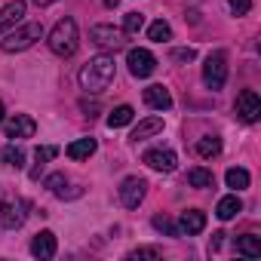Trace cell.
Returning <instances> with one entry per match:
<instances>
[{
    "label": "cell",
    "instance_id": "cell-30",
    "mask_svg": "<svg viewBox=\"0 0 261 261\" xmlns=\"http://www.w3.org/2000/svg\"><path fill=\"white\" fill-rule=\"evenodd\" d=\"M65 185H68V178H65L62 172H56V175H49V178H46V188H49L53 194H62V191H65Z\"/></svg>",
    "mask_w": 261,
    "mask_h": 261
},
{
    "label": "cell",
    "instance_id": "cell-5",
    "mask_svg": "<svg viewBox=\"0 0 261 261\" xmlns=\"http://www.w3.org/2000/svg\"><path fill=\"white\" fill-rule=\"evenodd\" d=\"M89 37H92V43L101 46V49H123V46H126L123 28H114V25H92V28H89Z\"/></svg>",
    "mask_w": 261,
    "mask_h": 261
},
{
    "label": "cell",
    "instance_id": "cell-7",
    "mask_svg": "<svg viewBox=\"0 0 261 261\" xmlns=\"http://www.w3.org/2000/svg\"><path fill=\"white\" fill-rule=\"evenodd\" d=\"M126 65H129V71H133V77H139V80H145V77H151L157 71V59L151 56V49H142V46L129 49Z\"/></svg>",
    "mask_w": 261,
    "mask_h": 261
},
{
    "label": "cell",
    "instance_id": "cell-2",
    "mask_svg": "<svg viewBox=\"0 0 261 261\" xmlns=\"http://www.w3.org/2000/svg\"><path fill=\"white\" fill-rule=\"evenodd\" d=\"M49 49L56 53V56H62V59H71L74 53H77V22L74 19H62V22H56V28L49 31Z\"/></svg>",
    "mask_w": 261,
    "mask_h": 261
},
{
    "label": "cell",
    "instance_id": "cell-11",
    "mask_svg": "<svg viewBox=\"0 0 261 261\" xmlns=\"http://www.w3.org/2000/svg\"><path fill=\"white\" fill-rule=\"evenodd\" d=\"M25 0H10V4L0 10V34H7L10 28H16L22 19H25Z\"/></svg>",
    "mask_w": 261,
    "mask_h": 261
},
{
    "label": "cell",
    "instance_id": "cell-34",
    "mask_svg": "<svg viewBox=\"0 0 261 261\" xmlns=\"http://www.w3.org/2000/svg\"><path fill=\"white\" fill-rule=\"evenodd\" d=\"M105 7H117V0H105Z\"/></svg>",
    "mask_w": 261,
    "mask_h": 261
},
{
    "label": "cell",
    "instance_id": "cell-15",
    "mask_svg": "<svg viewBox=\"0 0 261 261\" xmlns=\"http://www.w3.org/2000/svg\"><path fill=\"white\" fill-rule=\"evenodd\" d=\"M25 224V212L19 203H0V227H7V230H16Z\"/></svg>",
    "mask_w": 261,
    "mask_h": 261
},
{
    "label": "cell",
    "instance_id": "cell-25",
    "mask_svg": "<svg viewBox=\"0 0 261 261\" xmlns=\"http://www.w3.org/2000/svg\"><path fill=\"white\" fill-rule=\"evenodd\" d=\"M224 181H227V188H233V191H243V188H249V172L246 169H227V175H224Z\"/></svg>",
    "mask_w": 261,
    "mask_h": 261
},
{
    "label": "cell",
    "instance_id": "cell-20",
    "mask_svg": "<svg viewBox=\"0 0 261 261\" xmlns=\"http://www.w3.org/2000/svg\"><path fill=\"white\" fill-rule=\"evenodd\" d=\"M133 117H136V111H133V108H129V105H120V108H114V111L108 114V126H111V129L129 126V123H133Z\"/></svg>",
    "mask_w": 261,
    "mask_h": 261
},
{
    "label": "cell",
    "instance_id": "cell-10",
    "mask_svg": "<svg viewBox=\"0 0 261 261\" xmlns=\"http://www.w3.org/2000/svg\"><path fill=\"white\" fill-rule=\"evenodd\" d=\"M145 163H148L151 169H157V172H175L178 157H175L169 148H151V151H145Z\"/></svg>",
    "mask_w": 261,
    "mask_h": 261
},
{
    "label": "cell",
    "instance_id": "cell-3",
    "mask_svg": "<svg viewBox=\"0 0 261 261\" xmlns=\"http://www.w3.org/2000/svg\"><path fill=\"white\" fill-rule=\"evenodd\" d=\"M40 37H43V28L40 25H22L19 31H10L4 40H0V49H4V53H25Z\"/></svg>",
    "mask_w": 261,
    "mask_h": 261
},
{
    "label": "cell",
    "instance_id": "cell-33",
    "mask_svg": "<svg viewBox=\"0 0 261 261\" xmlns=\"http://www.w3.org/2000/svg\"><path fill=\"white\" fill-rule=\"evenodd\" d=\"M37 7H49V4H56V0H34Z\"/></svg>",
    "mask_w": 261,
    "mask_h": 261
},
{
    "label": "cell",
    "instance_id": "cell-23",
    "mask_svg": "<svg viewBox=\"0 0 261 261\" xmlns=\"http://www.w3.org/2000/svg\"><path fill=\"white\" fill-rule=\"evenodd\" d=\"M56 154H59V148H53V145H43V148H37V151H34V160H37V166L31 169V178H40V172H43V163H49Z\"/></svg>",
    "mask_w": 261,
    "mask_h": 261
},
{
    "label": "cell",
    "instance_id": "cell-35",
    "mask_svg": "<svg viewBox=\"0 0 261 261\" xmlns=\"http://www.w3.org/2000/svg\"><path fill=\"white\" fill-rule=\"evenodd\" d=\"M0 123H4V101H0Z\"/></svg>",
    "mask_w": 261,
    "mask_h": 261
},
{
    "label": "cell",
    "instance_id": "cell-27",
    "mask_svg": "<svg viewBox=\"0 0 261 261\" xmlns=\"http://www.w3.org/2000/svg\"><path fill=\"white\" fill-rule=\"evenodd\" d=\"M151 224H154L160 233H166V237H178V233H181V230H178V224H175L172 218H166V215H154V218H151Z\"/></svg>",
    "mask_w": 261,
    "mask_h": 261
},
{
    "label": "cell",
    "instance_id": "cell-13",
    "mask_svg": "<svg viewBox=\"0 0 261 261\" xmlns=\"http://www.w3.org/2000/svg\"><path fill=\"white\" fill-rule=\"evenodd\" d=\"M145 105H148V108H154V111H169V108H172V95H169V89H166V86L154 83V86H148V89H145Z\"/></svg>",
    "mask_w": 261,
    "mask_h": 261
},
{
    "label": "cell",
    "instance_id": "cell-16",
    "mask_svg": "<svg viewBox=\"0 0 261 261\" xmlns=\"http://www.w3.org/2000/svg\"><path fill=\"white\" fill-rule=\"evenodd\" d=\"M157 133H163V117H145L136 129H133V142H142V139H151V136H157Z\"/></svg>",
    "mask_w": 261,
    "mask_h": 261
},
{
    "label": "cell",
    "instance_id": "cell-31",
    "mask_svg": "<svg viewBox=\"0 0 261 261\" xmlns=\"http://www.w3.org/2000/svg\"><path fill=\"white\" fill-rule=\"evenodd\" d=\"M227 7L233 10V16H246L252 10V0H227Z\"/></svg>",
    "mask_w": 261,
    "mask_h": 261
},
{
    "label": "cell",
    "instance_id": "cell-8",
    "mask_svg": "<svg viewBox=\"0 0 261 261\" xmlns=\"http://www.w3.org/2000/svg\"><path fill=\"white\" fill-rule=\"evenodd\" d=\"M237 117H240L243 123H255V120L261 117V98H258L255 89H243V92L237 95Z\"/></svg>",
    "mask_w": 261,
    "mask_h": 261
},
{
    "label": "cell",
    "instance_id": "cell-24",
    "mask_svg": "<svg viewBox=\"0 0 261 261\" xmlns=\"http://www.w3.org/2000/svg\"><path fill=\"white\" fill-rule=\"evenodd\" d=\"M188 185H194V188H212L215 185V175L209 169H203V166H194L188 172Z\"/></svg>",
    "mask_w": 261,
    "mask_h": 261
},
{
    "label": "cell",
    "instance_id": "cell-18",
    "mask_svg": "<svg viewBox=\"0 0 261 261\" xmlns=\"http://www.w3.org/2000/svg\"><path fill=\"white\" fill-rule=\"evenodd\" d=\"M243 212V200L237 197V194H230V197H221L218 200V206H215V215L221 218V221H230L233 215H240Z\"/></svg>",
    "mask_w": 261,
    "mask_h": 261
},
{
    "label": "cell",
    "instance_id": "cell-1",
    "mask_svg": "<svg viewBox=\"0 0 261 261\" xmlns=\"http://www.w3.org/2000/svg\"><path fill=\"white\" fill-rule=\"evenodd\" d=\"M80 86L86 92H105L114 80V59L111 56H95L80 68Z\"/></svg>",
    "mask_w": 261,
    "mask_h": 261
},
{
    "label": "cell",
    "instance_id": "cell-29",
    "mask_svg": "<svg viewBox=\"0 0 261 261\" xmlns=\"http://www.w3.org/2000/svg\"><path fill=\"white\" fill-rule=\"evenodd\" d=\"M160 255H163V252H160L157 246H142V249H136V252H129L126 258H129V261H142V258H160Z\"/></svg>",
    "mask_w": 261,
    "mask_h": 261
},
{
    "label": "cell",
    "instance_id": "cell-19",
    "mask_svg": "<svg viewBox=\"0 0 261 261\" xmlns=\"http://www.w3.org/2000/svg\"><path fill=\"white\" fill-rule=\"evenodd\" d=\"M194 151H197V157L212 160V157L221 154V139H218V136H206V139H200V142L194 145Z\"/></svg>",
    "mask_w": 261,
    "mask_h": 261
},
{
    "label": "cell",
    "instance_id": "cell-22",
    "mask_svg": "<svg viewBox=\"0 0 261 261\" xmlns=\"http://www.w3.org/2000/svg\"><path fill=\"white\" fill-rule=\"evenodd\" d=\"M237 252L246 255V258H258V255H261V240H258L255 233H246V237L237 240Z\"/></svg>",
    "mask_w": 261,
    "mask_h": 261
},
{
    "label": "cell",
    "instance_id": "cell-21",
    "mask_svg": "<svg viewBox=\"0 0 261 261\" xmlns=\"http://www.w3.org/2000/svg\"><path fill=\"white\" fill-rule=\"evenodd\" d=\"M0 163H4V166H16V169H22V166H25V151L16 148V145H4V148H0Z\"/></svg>",
    "mask_w": 261,
    "mask_h": 261
},
{
    "label": "cell",
    "instance_id": "cell-17",
    "mask_svg": "<svg viewBox=\"0 0 261 261\" xmlns=\"http://www.w3.org/2000/svg\"><path fill=\"white\" fill-rule=\"evenodd\" d=\"M95 151H98V142H95V139H77V142L68 145L65 154H68L71 160H89Z\"/></svg>",
    "mask_w": 261,
    "mask_h": 261
},
{
    "label": "cell",
    "instance_id": "cell-26",
    "mask_svg": "<svg viewBox=\"0 0 261 261\" xmlns=\"http://www.w3.org/2000/svg\"><path fill=\"white\" fill-rule=\"evenodd\" d=\"M145 28V16L142 13H126V19H123V34L129 37V34H139Z\"/></svg>",
    "mask_w": 261,
    "mask_h": 261
},
{
    "label": "cell",
    "instance_id": "cell-9",
    "mask_svg": "<svg viewBox=\"0 0 261 261\" xmlns=\"http://www.w3.org/2000/svg\"><path fill=\"white\" fill-rule=\"evenodd\" d=\"M4 133H7V139H31L37 133V123L28 114H16L4 123Z\"/></svg>",
    "mask_w": 261,
    "mask_h": 261
},
{
    "label": "cell",
    "instance_id": "cell-6",
    "mask_svg": "<svg viewBox=\"0 0 261 261\" xmlns=\"http://www.w3.org/2000/svg\"><path fill=\"white\" fill-rule=\"evenodd\" d=\"M145 194H148V181L145 178H139V175L123 178V185H120V203L126 209H139L142 200H145Z\"/></svg>",
    "mask_w": 261,
    "mask_h": 261
},
{
    "label": "cell",
    "instance_id": "cell-12",
    "mask_svg": "<svg viewBox=\"0 0 261 261\" xmlns=\"http://www.w3.org/2000/svg\"><path fill=\"white\" fill-rule=\"evenodd\" d=\"M31 255L40 258V261L56 258V233H53V230H40V233L31 240Z\"/></svg>",
    "mask_w": 261,
    "mask_h": 261
},
{
    "label": "cell",
    "instance_id": "cell-28",
    "mask_svg": "<svg viewBox=\"0 0 261 261\" xmlns=\"http://www.w3.org/2000/svg\"><path fill=\"white\" fill-rule=\"evenodd\" d=\"M148 37H151L154 43H163V40H169V37H172V28L160 19V22H154V25L148 28Z\"/></svg>",
    "mask_w": 261,
    "mask_h": 261
},
{
    "label": "cell",
    "instance_id": "cell-4",
    "mask_svg": "<svg viewBox=\"0 0 261 261\" xmlns=\"http://www.w3.org/2000/svg\"><path fill=\"white\" fill-rule=\"evenodd\" d=\"M203 83L209 89H221L227 83V56L221 49L206 59V65H203Z\"/></svg>",
    "mask_w": 261,
    "mask_h": 261
},
{
    "label": "cell",
    "instance_id": "cell-32",
    "mask_svg": "<svg viewBox=\"0 0 261 261\" xmlns=\"http://www.w3.org/2000/svg\"><path fill=\"white\" fill-rule=\"evenodd\" d=\"M172 59H175V62H194L197 53H194L191 46H188V49H172Z\"/></svg>",
    "mask_w": 261,
    "mask_h": 261
},
{
    "label": "cell",
    "instance_id": "cell-14",
    "mask_svg": "<svg viewBox=\"0 0 261 261\" xmlns=\"http://www.w3.org/2000/svg\"><path fill=\"white\" fill-rule=\"evenodd\" d=\"M203 227H206V212H200V209L181 212V218H178V230L181 233L194 237V233H203Z\"/></svg>",
    "mask_w": 261,
    "mask_h": 261
}]
</instances>
